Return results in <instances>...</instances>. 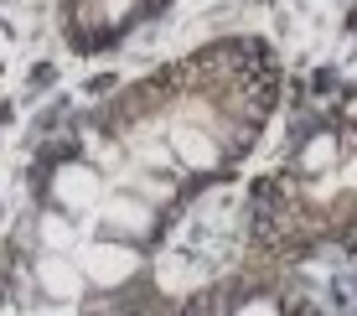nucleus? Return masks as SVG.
<instances>
[{"label":"nucleus","mask_w":357,"mask_h":316,"mask_svg":"<svg viewBox=\"0 0 357 316\" xmlns=\"http://www.w3.org/2000/svg\"><path fill=\"white\" fill-rule=\"evenodd\" d=\"M166 10L171 0H63L57 21H63V36L73 52H109Z\"/></svg>","instance_id":"f03ea898"},{"label":"nucleus","mask_w":357,"mask_h":316,"mask_svg":"<svg viewBox=\"0 0 357 316\" xmlns=\"http://www.w3.org/2000/svg\"><path fill=\"white\" fill-rule=\"evenodd\" d=\"M352 249H357V244H352Z\"/></svg>","instance_id":"7ed1b4c3"},{"label":"nucleus","mask_w":357,"mask_h":316,"mask_svg":"<svg viewBox=\"0 0 357 316\" xmlns=\"http://www.w3.org/2000/svg\"><path fill=\"white\" fill-rule=\"evenodd\" d=\"M357 244V119L305 125L243 202V270L290 275Z\"/></svg>","instance_id":"f257e3e1"}]
</instances>
